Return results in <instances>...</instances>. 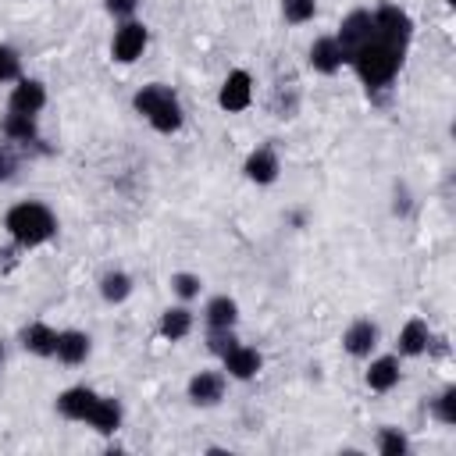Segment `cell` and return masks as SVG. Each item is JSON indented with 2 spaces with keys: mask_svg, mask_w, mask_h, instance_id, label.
Instances as JSON below:
<instances>
[{
  "mask_svg": "<svg viewBox=\"0 0 456 456\" xmlns=\"http://www.w3.org/2000/svg\"><path fill=\"white\" fill-rule=\"evenodd\" d=\"M18 68H21V57L11 46H0V82L18 78Z\"/></svg>",
  "mask_w": 456,
  "mask_h": 456,
  "instance_id": "27",
  "label": "cell"
},
{
  "mask_svg": "<svg viewBox=\"0 0 456 456\" xmlns=\"http://www.w3.org/2000/svg\"><path fill=\"white\" fill-rule=\"evenodd\" d=\"M135 110L157 128V132H178L182 128V107L167 86H142L135 93Z\"/></svg>",
  "mask_w": 456,
  "mask_h": 456,
  "instance_id": "3",
  "label": "cell"
},
{
  "mask_svg": "<svg viewBox=\"0 0 456 456\" xmlns=\"http://www.w3.org/2000/svg\"><path fill=\"white\" fill-rule=\"evenodd\" d=\"M4 224L11 232V239L21 242V246H39V242H46L57 232V217L50 214V207H43L36 200L11 207L7 217H4Z\"/></svg>",
  "mask_w": 456,
  "mask_h": 456,
  "instance_id": "2",
  "label": "cell"
},
{
  "mask_svg": "<svg viewBox=\"0 0 456 456\" xmlns=\"http://www.w3.org/2000/svg\"><path fill=\"white\" fill-rule=\"evenodd\" d=\"M232 346H239V342H235V335H232V328H224V331H214V335H210V349H214V353H221V356H224Z\"/></svg>",
  "mask_w": 456,
  "mask_h": 456,
  "instance_id": "29",
  "label": "cell"
},
{
  "mask_svg": "<svg viewBox=\"0 0 456 456\" xmlns=\"http://www.w3.org/2000/svg\"><path fill=\"white\" fill-rule=\"evenodd\" d=\"M235 317H239L235 299L217 296V299H210V303H207V324H210V331H224V328H232V324H235Z\"/></svg>",
  "mask_w": 456,
  "mask_h": 456,
  "instance_id": "20",
  "label": "cell"
},
{
  "mask_svg": "<svg viewBox=\"0 0 456 456\" xmlns=\"http://www.w3.org/2000/svg\"><path fill=\"white\" fill-rule=\"evenodd\" d=\"M349 61H353V68H356V75L363 78L367 89H381V86H388L395 78V71L403 64V46L370 36Z\"/></svg>",
  "mask_w": 456,
  "mask_h": 456,
  "instance_id": "1",
  "label": "cell"
},
{
  "mask_svg": "<svg viewBox=\"0 0 456 456\" xmlns=\"http://www.w3.org/2000/svg\"><path fill=\"white\" fill-rule=\"evenodd\" d=\"M395 381H399V360L395 356H381V360H374L367 367V385L374 392H388Z\"/></svg>",
  "mask_w": 456,
  "mask_h": 456,
  "instance_id": "18",
  "label": "cell"
},
{
  "mask_svg": "<svg viewBox=\"0 0 456 456\" xmlns=\"http://www.w3.org/2000/svg\"><path fill=\"white\" fill-rule=\"evenodd\" d=\"M445 4H449V7H452V4H456V0H445Z\"/></svg>",
  "mask_w": 456,
  "mask_h": 456,
  "instance_id": "32",
  "label": "cell"
},
{
  "mask_svg": "<svg viewBox=\"0 0 456 456\" xmlns=\"http://www.w3.org/2000/svg\"><path fill=\"white\" fill-rule=\"evenodd\" d=\"M317 11V0H281V14L292 21V25H303L310 21Z\"/></svg>",
  "mask_w": 456,
  "mask_h": 456,
  "instance_id": "24",
  "label": "cell"
},
{
  "mask_svg": "<svg viewBox=\"0 0 456 456\" xmlns=\"http://www.w3.org/2000/svg\"><path fill=\"white\" fill-rule=\"evenodd\" d=\"M171 285H175V292H178L182 299H192V296L200 292V278H196V274H175Z\"/></svg>",
  "mask_w": 456,
  "mask_h": 456,
  "instance_id": "28",
  "label": "cell"
},
{
  "mask_svg": "<svg viewBox=\"0 0 456 456\" xmlns=\"http://www.w3.org/2000/svg\"><path fill=\"white\" fill-rule=\"evenodd\" d=\"M14 171H18V160H14V153H11L7 146H0V182H7Z\"/></svg>",
  "mask_w": 456,
  "mask_h": 456,
  "instance_id": "30",
  "label": "cell"
},
{
  "mask_svg": "<svg viewBox=\"0 0 456 456\" xmlns=\"http://www.w3.org/2000/svg\"><path fill=\"white\" fill-rule=\"evenodd\" d=\"M342 61H346V53H342V46H338L335 36H321V39L310 46V64H314L317 71H324V75L338 71Z\"/></svg>",
  "mask_w": 456,
  "mask_h": 456,
  "instance_id": "10",
  "label": "cell"
},
{
  "mask_svg": "<svg viewBox=\"0 0 456 456\" xmlns=\"http://www.w3.org/2000/svg\"><path fill=\"white\" fill-rule=\"evenodd\" d=\"M370 36H374V18H370V11H353V14L342 18V32H338L335 39H338V46H342V53H346V61H349Z\"/></svg>",
  "mask_w": 456,
  "mask_h": 456,
  "instance_id": "5",
  "label": "cell"
},
{
  "mask_svg": "<svg viewBox=\"0 0 456 456\" xmlns=\"http://www.w3.org/2000/svg\"><path fill=\"white\" fill-rule=\"evenodd\" d=\"M224 392V378L221 374H210V370H200L192 381H189V399L200 403V406H214Z\"/></svg>",
  "mask_w": 456,
  "mask_h": 456,
  "instance_id": "15",
  "label": "cell"
},
{
  "mask_svg": "<svg viewBox=\"0 0 456 456\" xmlns=\"http://www.w3.org/2000/svg\"><path fill=\"white\" fill-rule=\"evenodd\" d=\"M378 449L385 452V456H406V438L399 435V431H392V428H385L381 435H378Z\"/></svg>",
  "mask_w": 456,
  "mask_h": 456,
  "instance_id": "26",
  "label": "cell"
},
{
  "mask_svg": "<svg viewBox=\"0 0 456 456\" xmlns=\"http://www.w3.org/2000/svg\"><path fill=\"white\" fill-rule=\"evenodd\" d=\"M103 4H107V11H110V14L125 18V14H132V11H135V4H139V0H103Z\"/></svg>",
  "mask_w": 456,
  "mask_h": 456,
  "instance_id": "31",
  "label": "cell"
},
{
  "mask_svg": "<svg viewBox=\"0 0 456 456\" xmlns=\"http://www.w3.org/2000/svg\"><path fill=\"white\" fill-rule=\"evenodd\" d=\"M128 292H132V278H128V274H121V271L103 274V281H100V296H103L107 303H121V299H128Z\"/></svg>",
  "mask_w": 456,
  "mask_h": 456,
  "instance_id": "22",
  "label": "cell"
},
{
  "mask_svg": "<svg viewBox=\"0 0 456 456\" xmlns=\"http://www.w3.org/2000/svg\"><path fill=\"white\" fill-rule=\"evenodd\" d=\"M53 356L64 360V363H82L89 356V335H82V331H57Z\"/></svg>",
  "mask_w": 456,
  "mask_h": 456,
  "instance_id": "16",
  "label": "cell"
},
{
  "mask_svg": "<svg viewBox=\"0 0 456 456\" xmlns=\"http://www.w3.org/2000/svg\"><path fill=\"white\" fill-rule=\"evenodd\" d=\"M89 424H93L96 431H103V435L118 431V424H121V406H118V399L100 395L96 406H93V413H89Z\"/></svg>",
  "mask_w": 456,
  "mask_h": 456,
  "instance_id": "19",
  "label": "cell"
},
{
  "mask_svg": "<svg viewBox=\"0 0 456 456\" xmlns=\"http://www.w3.org/2000/svg\"><path fill=\"white\" fill-rule=\"evenodd\" d=\"M142 50H146V25L125 21V25L114 32V61L128 64V61H135Z\"/></svg>",
  "mask_w": 456,
  "mask_h": 456,
  "instance_id": "6",
  "label": "cell"
},
{
  "mask_svg": "<svg viewBox=\"0 0 456 456\" xmlns=\"http://www.w3.org/2000/svg\"><path fill=\"white\" fill-rule=\"evenodd\" d=\"M370 18H374V36H378V39H388V43H395V46H406L410 28H413L406 11L392 7V4H381Z\"/></svg>",
  "mask_w": 456,
  "mask_h": 456,
  "instance_id": "4",
  "label": "cell"
},
{
  "mask_svg": "<svg viewBox=\"0 0 456 456\" xmlns=\"http://www.w3.org/2000/svg\"><path fill=\"white\" fill-rule=\"evenodd\" d=\"M4 132L11 135V139H18V142H28V139H36L39 132H36V121H32V114H7L4 118Z\"/></svg>",
  "mask_w": 456,
  "mask_h": 456,
  "instance_id": "23",
  "label": "cell"
},
{
  "mask_svg": "<svg viewBox=\"0 0 456 456\" xmlns=\"http://www.w3.org/2000/svg\"><path fill=\"white\" fill-rule=\"evenodd\" d=\"M342 342H346V349H349L353 356H367V353L378 346V328H374L367 317H360V321H353V324L346 328Z\"/></svg>",
  "mask_w": 456,
  "mask_h": 456,
  "instance_id": "13",
  "label": "cell"
},
{
  "mask_svg": "<svg viewBox=\"0 0 456 456\" xmlns=\"http://www.w3.org/2000/svg\"><path fill=\"white\" fill-rule=\"evenodd\" d=\"M43 103H46V89L36 78H21L14 86V93H11V110L14 114H39Z\"/></svg>",
  "mask_w": 456,
  "mask_h": 456,
  "instance_id": "9",
  "label": "cell"
},
{
  "mask_svg": "<svg viewBox=\"0 0 456 456\" xmlns=\"http://www.w3.org/2000/svg\"><path fill=\"white\" fill-rule=\"evenodd\" d=\"M246 178L249 182H256V185H267V182H274L278 178V157H274V150H267V146H260V150H253L249 157H246Z\"/></svg>",
  "mask_w": 456,
  "mask_h": 456,
  "instance_id": "11",
  "label": "cell"
},
{
  "mask_svg": "<svg viewBox=\"0 0 456 456\" xmlns=\"http://www.w3.org/2000/svg\"><path fill=\"white\" fill-rule=\"evenodd\" d=\"M0 360H4V346H0Z\"/></svg>",
  "mask_w": 456,
  "mask_h": 456,
  "instance_id": "33",
  "label": "cell"
},
{
  "mask_svg": "<svg viewBox=\"0 0 456 456\" xmlns=\"http://www.w3.org/2000/svg\"><path fill=\"white\" fill-rule=\"evenodd\" d=\"M431 413H435L442 424H456V388H445V392L431 403Z\"/></svg>",
  "mask_w": 456,
  "mask_h": 456,
  "instance_id": "25",
  "label": "cell"
},
{
  "mask_svg": "<svg viewBox=\"0 0 456 456\" xmlns=\"http://www.w3.org/2000/svg\"><path fill=\"white\" fill-rule=\"evenodd\" d=\"M428 346H431V331H428V324H424L420 317L406 321V324H403V331H399V353L417 356V353H424Z\"/></svg>",
  "mask_w": 456,
  "mask_h": 456,
  "instance_id": "17",
  "label": "cell"
},
{
  "mask_svg": "<svg viewBox=\"0 0 456 456\" xmlns=\"http://www.w3.org/2000/svg\"><path fill=\"white\" fill-rule=\"evenodd\" d=\"M189 328H192V314L185 310V306H175V310H167L164 317H160V335L164 338H182V335H189Z\"/></svg>",
  "mask_w": 456,
  "mask_h": 456,
  "instance_id": "21",
  "label": "cell"
},
{
  "mask_svg": "<svg viewBox=\"0 0 456 456\" xmlns=\"http://www.w3.org/2000/svg\"><path fill=\"white\" fill-rule=\"evenodd\" d=\"M249 96H253V78H249L246 71H232V75L224 78V86H221L217 103H221L224 110H246V107H249Z\"/></svg>",
  "mask_w": 456,
  "mask_h": 456,
  "instance_id": "7",
  "label": "cell"
},
{
  "mask_svg": "<svg viewBox=\"0 0 456 456\" xmlns=\"http://www.w3.org/2000/svg\"><path fill=\"white\" fill-rule=\"evenodd\" d=\"M260 363H264V356L256 353V349H249V346H232L228 353H224V370L232 374V378H253L256 370H260Z\"/></svg>",
  "mask_w": 456,
  "mask_h": 456,
  "instance_id": "12",
  "label": "cell"
},
{
  "mask_svg": "<svg viewBox=\"0 0 456 456\" xmlns=\"http://www.w3.org/2000/svg\"><path fill=\"white\" fill-rule=\"evenodd\" d=\"M21 346H25L28 353H36V356H53V349H57V331H53L50 324L36 321V324L21 328Z\"/></svg>",
  "mask_w": 456,
  "mask_h": 456,
  "instance_id": "14",
  "label": "cell"
},
{
  "mask_svg": "<svg viewBox=\"0 0 456 456\" xmlns=\"http://www.w3.org/2000/svg\"><path fill=\"white\" fill-rule=\"evenodd\" d=\"M96 399H100V395H96L93 388H68V392L57 395V410H61V417H68V420H89Z\"/></svg>",
  "mask_w": 456,
  "mask_h": 456,
  "instance_id": "8",
  "label": "cell"
}]
</instances>
